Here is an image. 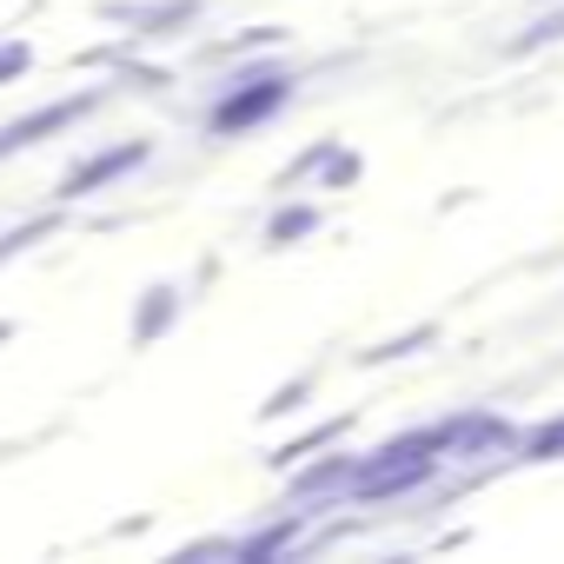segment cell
Segmentation results:
<instances>
[{"label": "cell", "mask_w": 564, "mask_h": 564, "mask_svg": "<svg viewBox=\"0 0 564 564\" xmlns=\"http://www.w3.org/2000/svg\"><path fill=\"white\" fill-rule=\"evenodd\" d=\"M14 67H28V47H8V54H0V74H14Z\"/></svg>", "instance_id": "7a4b0ae2"}, {"label": "cell", "mask_w": 564, "mask_h": 564, "mask_svg": "<svg viewBox=\"0 0 564 564\" xmlns=\"http://www.w3.org/2000/svg\"><path fill=\"white\" fill-rule=\"evenodd\" d=\"M279 100H286V80H265V94H246V100L232 94V100H226V107L213 113V127H246V120H259V113H272Z\"/></svg>", "instance_id": "6da1fadb"}]
</instances>
